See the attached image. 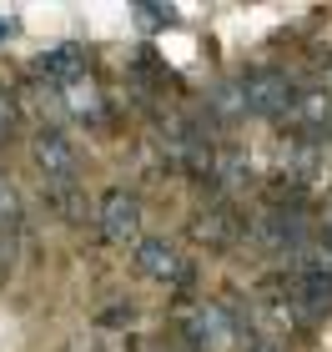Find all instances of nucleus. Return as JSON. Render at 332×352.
I'll use <instances>...</instances> for the list:
<instances>
[{
	"label": "nucleus",
	"instance_id": "20e7f679",
	"mask_svg": "<svg viewBox=\"0 0 332 352\" xmlns=\"http://www.w3.org/2000/svg\"><path fill=\"white\" fill-rule=\"evenodd\" d=\"M252 232H257V242L272 247V252H302V242H307V217L297 212V206H292V212H287V206H272V212H267Z\"/></svg>",
	"mask_w": 332,
	"mask_h": 352
},
{
	"label": "nucleus",
	"instance_id": "6e6552de",
	"mask_svg": "<svg viewBox=\"0 0 332 352\" xmlns=\"http://www.w3.org/2000/svg\"><path fill=\"white\" fill-rule=\"evenodd\" d=\"M81 66H86L81 45H60V51H45V56L36 60V76H45V81H71V86H76Z\"/></svg>",
	"mask_w": 332,
	"mask_h": 352
},
{
	"label": "nucleus",
	"instance_id": "9b49d317",
	"mask_svg": "<svg viewBox=\"0 0 332 352\" xmlns=\"http://www.w3.org/2000/svg\"><path fill=\"white\" fill-rule=\"evenodd\" d=\"M21 221V197H15V186L0 176V227H15Z\"/></svg>",
	"mask_w": 332,
	"mask_h": 352
},
{
	"label": "nucleus",
	"instance_id": "2eb2a0df",
	"mask_svg": "<svg viewBox=\"0 0 332 352\" xmlns=\"http://www.w3.org/2000/svg\"><path fill=\"white\" fill-rule=\"evenodd\" d=\"M10 30H15V15H0V41H5Z\"/></svg>",
	"mask_w": 332,
	"mask_h": 352
},
{
	"label": "nucleus",
	"instance_id": "f257e3e1",
	"mask_svg": "<svg viewBox=\"0 0 332 352\" xmlns=\"http://www.w3.org/2000/svg\"><path fill=\"white\" fill-rule=\"evenodd\" d=\"M181 332H186V342H192V352H232L242 327H236V317L221 307V302H201V307L186 312Z\"/></svg>",
	"mask_w": 332,
	"mask_h": 352
},
{
	"label": "nucleus",
	"instance_id": "f8f14e48",
	"mask_svg": "<svg viewBox=\"0 0 332 352\" xmlns=\"http://www.w3.org/2000/svg\"><path fill=\"white\" fill-rule=\"evenodd\" d=\"M217 171H221V186H242L247 182V166H242V156H236V151H221Z\"/></svg>",
	"mask_w": 332,
	"mask_h": 352
},
{
	"label": "nucleus",
	"instance_id": "7ed1b4c3",
	"mask_svg": "<svg viewBox=\"0 0 332 352\" xmlns=\"http://www.w3.org/2000/svg\"><path fill=\"white\" fill-rule=\"evenodd\" d=\"M30 156H36V166L51 176V182H71V176L81 171V151H76V141L66 131H36Z\"/></svg>",
	"mask_w": 332,
	"mask_h": 352
},
{
	"label": "nucleus",
	"instance_id": "dca6fc26",
	"mask_svg": "<svg viewBox=\"0 0 332 352\" xmlns=\"http://www.w3.org/2000/svg\"><path fill=\"white\" fill-rule=\"evenodd\" d=\"M252 352H282V347H272V342H257V347H252Z\"/></svg>",
	"mask_w": 332,
	"mask_h": 352
},
{
	"label": "nucleus",
	"instance_id": "1a4fd4ad",
	"mask_svg": "<svg viewBox=\"0 0 332 352\" xmlns=\"http://www.w3.org/2000/svg\"><path fill=\"white\" fill-rule=\"evenodd\" d=\"M21 221L15 227H0V282H10L15 272H21Z\"/></svg>",
	"mask_w": 332,
	"mask_h": 352
},
{
	"label": "nucleus",
	"instance_id": "ddd939ff",
	"mask_svg": "<svg viewBox=\"0 0 332 352\" xmlns=\"http://www.w3.org/2000/svg\"><path fill=\"white\" fill-rule=\"evenodd\" d=\"M136 21H146V30H166L177 21V10L171 6H136Z\"/></svg>",
	"mask_w": 332,
	"mask_h": 352
},
{
	"label": "nucleus",
	"instance_id": "39448f33",
	"mask_svg": "<svg viewBox=\"0 0 332 352\" xmlns=\"http://www.w3.org/2000/svg\"><path fill=\"white\" fill-rule=\"evenodd\" d=\"M101 232H106V242H131V236L141 232V201L126 186L106 191V201H101Z\"/></svg>",
	"mask_w": 332,
	"mask_h": 352
},
{
	"label": "nucleus",
	"instance_id": "423d86ee",
	"mask_svg": "<svg viewBox=\"0 0 332 352\" xmlns=\"http://www.w3.org/2000/svg\"><path fill=\"white\" fill-rule=\"evenodd\" d=\"M136 267L156 282H186V262L177 257L171 242H141L136 247Z\"/></svg>",
	"mask_w": 332,
	"mask_h": 352
},
{
	"label": "nucleus",
	"instance_id": "4468645a",
	"mask_svg": "<svg viewBox=\"0 0 332 352\" xmlns=\"http://www.w3.org/2000/svg\"><path fill=\"white\" fill-rule=\"evenodd\" d=\"M10 131H15V116H10V106H5V101H0V141H5Z\"/></svg>",
	"mask_w": 332,
	"mask_h": 352
},
{
	"label": "nucleus",
	"instance_id": "f03ea898",
	"mask_svg": "<svg viewBox=\"0 0 332 352\" xmlns=\"http://www.w3.org/2000/svg\"><path fill=\"white\" fill-rule=\"evenodd\" d=\"M236 101H242L252 116H287L292 101H297V86L282 71H252V76H242V86H236Z\"/></svg>",
	"mask_w": 332,
	"mask_h": 352
},
{
	"label": "nucleus",
	"instance_id": "0eeeda50",
	"mask_svg": "<svg viewBox=\"0 0 332 352\" xmlns=\"http://www.w3.org/2000/svg\"><path fill=\"white\" fill-rule=\"evenodd\" d=\"M197 236L207 247H232L236 242V212H232V206H221V201L207 206V212L197 217Z\"/></svg>",
	"mask_w": 332,
	"mask_h": 352
},
{
	"label": "nucleus",
	"instance_id": "9d476101",
	"mask_svg": "<svg viewBox=\"0 0 332 352\" xmlns=\"http://www.w3.org/2000/svg\"><path fill=\"white\" fill-rule=\"evenodd\" d=\"M51 206L60 217H71V221H86V201L71 197V186H51Z\"/></svg>",
	"mask_w": 332,
	"mask_h": 352
}]
</instances>
